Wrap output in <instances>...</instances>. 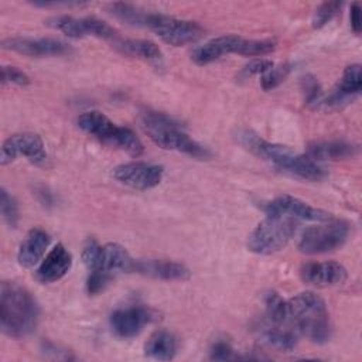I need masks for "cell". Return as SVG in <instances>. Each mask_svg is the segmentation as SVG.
Returning <instances> with one entry per match:
<instances>
[{"mask_svg":"<svg viewBox=\"0 0 362 362\" xmlns=\"http://www.w3.org/2000/svg\"><path fill=\"white\" fill-rule=\"evenodd\" d=\"M235 139L247 151L280 173L304 181H321L327 177L325 168L307 154H300L287 146L267 141L249 129H239Z\"/></svg>","mask_w":362,"mask_h":362,"instance_id":"obj_1","label":"cell"},{"mask_svg":"<svg viewBox=\"0 0 362 362\" xmlns=\"http://www.w3.org/2000/svg\"><path fill=\"white\" fill-rule=\"evenodd\" d=\"M109 11L126 24L144 27L156 33L165 44L182 47L197 42L204 35V28L191 20H182L161 13H150L127 3H112Z\"/></svg>","mask_w":362,"mask_h":362,"instance_id":"obj_2","label":"cell"},{"mask_svg":"<svg viewBox=\"0 0 362 362\" xmlns=\"http://www.w3.org/2000/svg\"><path fill=\"white\" fill-rule=\"evenodd\" d=\"M287 325L314 344H325L332 334L327 304L314 291H303L286 300Z\"/></svg>","mask_w":362,"mask_h":362,"instance_id":"obj_3","label":"cell"},{"mask_svg":"<svg viewBox=\"0 0 362 362\" xmlns=\"http://www.w3.org/2000/svg\"><path fill=\"white\" fill-rule=\"evenodd\" d=\"M40 308L31 293L14 281L0 286V327L4 335L21 339L34 332Z\"/></svg>","mask_w":362,"mask_h":362,"instance_id":"obj_4","label":"cell"},{"mask_svg":"<svg viewBox=\"0 0 362 362\" xmlns=\"http://www.w3.org/2000/svg\"><path fill=\"white\" fill-rule=\"evenodd\" d=\"M139 122L148 139L164 150L184 153L198 160H206L211 157V153L206 147L194 140L184 130L180 122L165 113L147 109L140 113Z\"/></svg>","mask_w":362,"mask_h":362,"instance_id":"obj_5","label":"cell"},{"mask_svg":"<svg viewBox=\"0 0 362 362\" xmlns=\"http://www.w3.org/2000/svg\"><path fill=\"white\" fill-rule=\"evenodd\" d=\"M76 124L81 130L98 139L99 141L120 148L132 157H139L144 151L141 140L133 130L124 126H117L105 113L99 110H88L78 116Z\"/></svg>","mask_w":362,"mask_h":362,"instance_id":"obj_6","label":"cell"},{"mask_svg":"<svg viewBox=\"0 0 362 362\" xmlns=\"http://www.w3.org/2000/svg\"><path fill=\"white\" fill-rule=\"evenodd\" d=\"M276 40L273 38H263V40H253V38H243L235 34L215 37L201 47L195 48L191 58L198 65L211 64L226 54H239L245 57H262L273 52L276 49Z\"/></svg>","mask_w":362,"mask_h":362,"instance_id":"obj_7","label":"cell"},{"mask_svg":"<svg viewBox=\"0 0 362 362\" xmlns=\"http://www.w3.org/2000/svg\"><path fill=\"white\" fill-rule=\"evenodd\" d=\"M298 222L284 215H266L247 236V249L263 256L281 250L296 235Z\"/></svg>","mask_w":362,"mask_h":362,"instance_id":"obj_8","label":"cell"},{"mask_svg":"<svg viewBox=\"0 0 362 362\" xmlns=\"http://www.w3.org/2000/svg\"><path fill=\"white\" fill-rule=\"evenodd\" d=\"M349 223L344 219H328L303 230L297 247L305 255H321L339 249L349 236Z\"/></svg>","mask_w":362,"mask_h":362,"instance_id":"obj_9","label":"cell"},{"mask_svg":"<svg viewBox=\"0 0 362 362\" xmlns=\"http://www.w3.org/2000/svg\"><path fill=\"white\" fill-rule=\"evenodd\" d=\"M18 157H24L35 165L44 164L47 151L42 139L35 133H17L6 139L0 151V164L7 165Z\"/></svg>","mask_w":362,"mask_h":362,"instance_id":"obj_10","label":"cell"},{"mask_svg":"<svg viewBox=\"0 0 362 362\" xmlns=\"http://www.w3.org/2000/svg\"><path fill=\"white\" fill-rule=\"evenodd\" d=\"M47 24L71 38H83L88 35L116 41L117 33L106 21H102L95 17H82L76 18L72 16H58L47 21Z\"/></svg>","mask_w":362,"mask_h":362,"instance_id":"obj_11","label":"cell"},{"mask_svg":"<svg viewBox=\"0 0 362 362\" xmlns=\"http://www.w3.org/2000/svg\"><path fill=\"white\" fill-rule=\"evenodd\" d=\"M156 311L146 305H127L115 310L109 317V325L117 338L130 339L137 337L146 325L151 324L157 317Z\"/></svg>","mask_w":362,"mask_h":362,"instance_id":"obj_12","label":"cell"},{"mask_svg":"<svg viewBox=\"0 0 362 362\" xmlns=\"http://www.w3.org/2000/svg\"><path fill=\"white\" fill-rule=\"evenodd\" d=\"M112 175L117 182L126 187L146 191L161 182L164 167L146 161H132L115 167Z\"/></svg>","mask_w":362,"mask_h":362,"instance_id":"obj_13","label":"cell"},{"mask_svg":"<svg viewBox=\"0 0 362 362\" xmlns=\"http://www.w3.org/2000/svg\"><path fill=\"white\" fill-rule=\"evenodd\" d=\"M362 88V74L359 64L348 65L339 81L331 89L328 95L322 96L318 110H338L349 105L359 93Z\"/></svg>","mask_w":362,"mask_h":362,"instance_id":"obj_14","label":"cell"},{"mask_svg":"<svg viewBox=\"0 0 362 362\" xmlns=\"http://www.w3.org/2000/svg\"><path fill=\"white\" fill-rule=\"evenodd\" d=\"M262 209L266 215H284L297 221H315L322 222L331 219V214L320 208L311 206L310 204L296 198L293 195H279L267 202L262 204Z\"/></svg>","mask_w":362,"mask_h":362,"instance_id":"obj_15","label":"cell"},{"mask_svg":"<svg viewBox=\"0 0 362 362\" xmlns=\"http://www.w3.org/2000/svg\"><path fill=\"white\" fill-rule=\"evenodd\" d=\"M1 47L8 51L27 57H59L71 52V47L57 38H31V37H8L1 41Z\"/></svg>","mask_w":362,"mask_h":362,"instance_id":"obj_16","label":"cell"},{"mask_svg":"<svg viewBox=\"0 0 362 362\" xmlns=\"http://www.w3.org/2000/svg\"><path fill=\"white\" fill-rule=\"evenodd\" d=\"M300 277L305 284L314 287H334L346 280L348 272L338 262H308L301 266Z\"/></svg>","mask_w":362,"mask_h":362,"instance_id":"obj_17","label":"cell"},{"mask_svg":"<svg viewBox=\"0 0 362 362\" xmlns=\"http://www.w3.org/2000/svg\"><path fill=\"white\" fill-rule=\"evenodd\" d=\"M72 255L62 245L57 243L41 260L40 266L35 269L34 277L42 284H49L61 280L72 267Z\"/></svg>","mask_w":362,"mask_h":362,"instance_id":"obj_18","label":"cell"},{"mask_svg":"<svg viewBox=\"0 0 362 362\" xmlns=\"http://www.w3.org/2000/svg\"><path fill=\"white\" fill-rule=\"evenodd\" d=\"M133 273H139L151 279L174 281V280H188L191 273L187 266L178 262L165 260V259H146L136 260L132 266Z\"/></svg>","mask_w":362,"mask_h":362,"instance_id":"obj_19","label":"cell"},{"mask_svg":"<svg viewBox=\"0 0 362 362\" xmlns=\"http://www.w3.org/2000/svg\"><path fill=\"white\" fill-rule=\"evenodd\" d=\"M359 148L356 144L345 140H318L307 146V156L317 163L320 161H338L354 158Z\"/></svg>","mask_w":362,"mask_h":362,"instance_id":"obj_20","label":"cell"},{"mask_svg":"<svg viewBox=\"0 0 362 362\" xmlns=\"http://www.w3.org/2000/svg\"><path fill=\"white\" fill-rule=\"evenodd\" d=\"M51 238L49 235L40 228H34L28 230L25 238L18 246L17 252V262L23 267H33L35 266L42 256L45 255L49 246Z\"/></svg>","mask_w":362,"mask_h":362,"instance_id":"obj_21","label":"cell"},{"mask_svg":"<svg viewBox=\"0 0 362 362\" xmlns=\"http://www.w3.org/2000/svg\"><path fill=\"white\" fill-rule=\"evenodd\" d=\"M134 259L129 255V252L119 243H106L100 246V253L96 266L89 270H100L110 274H116L117 272H132Z\"/></svg>","mask_w":362,"mask_h":362,"instance_id":"obj_22","label":"cell"},{"mask_svg":"<svg viewBox=\"0 0 362 362\" xmlns=\"http://www.w3.org/2000/svg\"><path fill=\"white\" fill-rule=\"evenodd\" d=\"M259 335L262 342H264L267 346L274 348L277 351L290 352L297 345L298 334L290 328L283 325H274L262 321L259 327Z\"/></svg>","mask_w":362,"mask_h":362,"instance_id":"obj_23","label":"cell"},{"mask_svg":"<svg viewBox=\"0 0 362 362\" xmlns=\"http://www.w3.org/2000/svg\"><path fill=\"white\" fill-rule=\"evenodd\" d=\"M115 47L124 55L139 58L147 62L160 64L163 61V52L158 45L150 40L141 38H117Z\"/></svg>","mask_w":362,"mask_h":362,"instance_id":"obj_24","label":"cell"},{"mask_svg":"<svg viewBox=\"0 0 362 362\" xmlns=\"http://www.w3.org/2000/svg\"><path fill=\"white\" fill-rule=\"evenodd\" d=\"M178 349L177 337L167 329L154 331L144 344L146 356L157 361H170Z\"/></svg>","mask_w":362,"mask_h":362,"instance_id":"obj_25","label":"cell"},{"mask_svg":"<svg viewBox=\"0 0 362 362\" xmlns=\"http://www.w3.org/2000/svg\"><path fill=\"white\" fill-rule=\"evenodd\" d=\"M300 85H301V90H303V95H304V102L311 109L318 110V106H320V103L322 100L324 92H322L321 85L317 81V78L310 75V74H307V75L301 76Z\"/></svg>","mask_w":362,"mask_h":362,"instance_id":"obj_26","label":"cell"},{"mask_svg":"<svg viewBox=\"0 0 362 362\" xmlns=\"http://www.w3.org/2000/svg\"><path fill=\"white\" fill-rule=\"evenodd\" d=\"M0 211H1V218L6 222L8 228H17L18 221H20V212H18V205L14 197L6 189L1 188L0 191Z\"/></svg>","mask_w":362,"mask_h":362,"instance_id":"obj_27","label":"cell"},{"mask_svg":"<svg viewBox=\"0 0 362 362\" xmlns=\"http://www.w3.org/2000/svg\"><path fill=\"white\" fill-rule=\"evenodd\" d=\"M291 72V65L290 64H280V65H273L269 71H266L260 76V86L263 90H272L277 88L280 83L286 81V78Z\"/></svg>","mask_w":362,"mask_h":362,"instance_id":"obj_28","label":"cell"},{"mask_svg":"<svg viewBox=\"0 0 362 362\" xmlns=\"http://www.w3.org/2000/svg\"><path fill=\"white\" fill-rule=\"evenodd\" d=\"M344 3L341 1H325L321 3L313 16V27L314 28H321L325 24H328L337 14L341 13Z\"/></svg>","mask_w":362,"mask_h":362,"instance_id":"obj_29","label":"cell"},{"mask_svg":"<svg viewBox=\"0 0 362 362\" xmlns=\"http://www.w3.org/2000/svg\"><path fill=\"white\" fill-rule=\"evenodd\" d=\"M113 274L106 273V272H100V270H95V272H89L88 279H86V291L89 296H96L99 293H102L109 283L113 280Z\"/></svg>","mask_w":362,"mask_h":362,"instance_id":"obj_30","label":"cell"},{"mask_svg":"<svg viewBox=\"0 0 362 362\" xmlns=\"http://www.w3.org/2000/svg\"><path fill=\"white\" fill-rule=\"evenodd\" d=\"M239 358L240 356L235 352L229 341L218 339L212 342L209 348V359L212 361H230V359H239Z\"/></svg>","mask_w":362,"mask_h":362,"instance_id":"obj_31","label":"cell"},{"mask_svg":"<svg viewBox=\"0 0 362 362\" xmlns=\"http://www.w3.org/2000/svg\"><path fill=\"white\" fill-rule=\"evenodd\" d=\"M273 61L270 59H266V58H256L253 61H250L249 64H246L240 72H239V79H249L252 76H256V75H263L266 71H269L272 66H273Z\"/></svg>","mask_w":362,"mask_h":362,"instance_id":"obj_32","label":"cell"},{"mask_svg":"<svg viewBox=\"0 0 362 362\" xmlns=\"http://www.w3.org/2000/svg\"><path fill=\"white\" fill-rule=\"evenodd\" d=\"M1 83L3 85H18V86H25L30 83V78L25 72L16 66L4 65L1 68Z\"/></svg>","mask_w":362,"mask_h":362,"instance_id":"obj_33","label":"cell"},{"mask_svg":"<svg viewBox=\"0 0 362 362\" xmlns=\"http://www.w3.org/2000/svg\"><path fill=\"white\" fill-rule=\"evenodd\" d=\"M100 253V245L93 238H88L82 247V262L88 267V270H92L99 259Z\"/></svg>","mask_w":362,"mask_h":362,"instance_id":"obj_34","label":"cell"},{"mask_svg":"<svg viewBox=\"0 0 362 362\" xmlns=\"http://www.w3.org/2000/svg\"><path fill=\"white\" fill-rule=\"evenodd\" d=\"M349 21H351V28L355 34L361 33V6L358 1L351 4L349 10Z\"/></svg>","mask_w":362,"mask_h":362,"instance_id":"obj_35","label":"cell"}]
</instances>
